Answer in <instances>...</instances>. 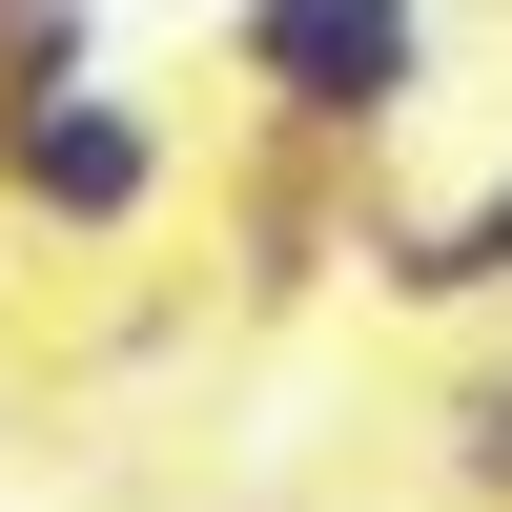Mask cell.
Masks as SVG:
<instances>
[{"label":"cell","mask_w":512,"mask_h":512,"mask_svg":"<svg viewBox=\"0 0 512 512\" xmlns=\"http://www.w3.org/2000/svg\"><path fill=\"white\" fill-rule=\"evenodd\" d=\"M226 103L390 164V123L431 103V0H226Z\"/></svg>","instance_id":"1"},{"label":"cell","mask_w":512,"mask_h":512,"mask_svg":"<svg viewBox=\"0 0 512 512\" xmlns=\"http://www.w3.org/2000/svg\"><path fill=\"white\" fill-rule=\"evenodd\" d=\"M431 472L472 492V512H512V369H472V390L431 410Z\"/></svg>","instance_id":"4"},{"label":"cell","mask_w":512,"mask_h":512,"mask_svg":"<svg viewBox=\"0 0 512 512\" xmlns=\"http://www.w3.org/2000/svg\"><path fill=\"white\" fill-rule=\"evenodd\" d=\"M512 287V164L472 205H390V226H369V308H410V328H451V308H492Z\"/></svg>","instance_id":"3"},{"label":"cell","mask_w":512,"mask_h":512,"mask_svg":"<svg viewBox=\"0 0 512 512\" xmlns=\"http://www.w3.org/2000/svg\"><path fill=\"white\" fill-rule=\"evenodd\" d=\"M82 62H103V0H0V103H41Z\"/></svg>","instance_id":"5"},{"label":"cell","mask_w":512,"mask_h":512,"mask_svg":"<svg viewBox=\"0 0 512 512\" xmlns=\"http://www.w3.org/2000/svg\"><path fill=\"white\" fill-rule=\"evenodd\" d=\"M164 185H185V123L144 103V82H41V103H0V226H41V246H144L164 226Z\"/></svg>","instance_id":"2"}]
</instances>
